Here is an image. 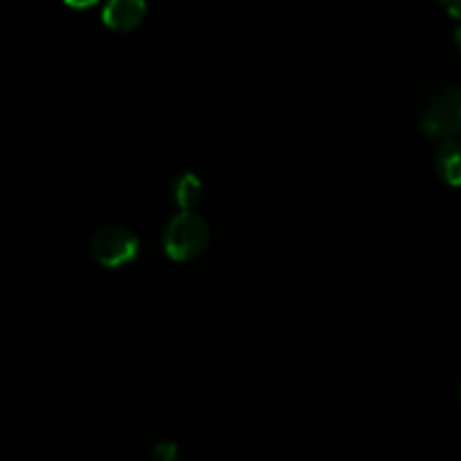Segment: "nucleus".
Masks as SVG:
<instances>
[{"label": "nucleus", "mask_w": 461, "mask_h": 461, "mask_svg": "<svg viewBox=\"0 0 461 461\" xmlns=\"http://www.w3.org/2000/svg\"><path fill=\"white\" fill-rule=\"evenodd\" d=\"M459 401H461V387H459Z\"/></svg>", "instance_id": "9b49d317"}, {"label": "nucleus", "mask_w": 461, "mask_h": 461, "mask_svg": "<svg viewBox=\"0 0 461 461\" xmlns=\"http://www.w3.org/2000/svg\"><path fill=\"white\" fill-rule=\"evenodd\" d=\"M176 446L170 441H161L154 447V459L157 461H175L176 459Z\"/></svg>", "instance_id": "0eeeda50"}, {"label": "nucleus", "mask_w": 461, "mask_h": 461, "mask_svg": "<svg viewBox=\"0 0 461 461\" xmlns=\"http://www.w3.org/2000/svg\"><path fill=\"white\" fill-rule=\"evenodd\" d=\"M172 194L181 211H193L203 197V184L197 175H181L172 184Z\"/></svg>", "instance_id": "423d86ee"}, {"label": "nucleus", "mask_w": 461, "mask_h": 461, "mask_svg": "<svg viewBox=\"0 0 461 461\" xmlns=\"http://www.w3.org/2000/svg\"><path fill=\"white\" fill-rule=\"evenodd\" d=\"M434 170L450 188H461V143L443 140L434 154Z\"/></svg>", "instance_id": "39448f33"}, {"label": "nucleus", "mask_w": 461, "mask_h": 461, "mask_svg": "<svg viewBox=\"0 0 461 461\" xmlns=\"http://www.w3.org/2000/svg\"><path fill=\"white\" fill-rule=\"evenodd\" d=\"M64 3L68 7H73V10H88V7H93L100 0H64Z\"/></svg>", "instance_id": "1a4fd4ad"}, {"label": "nucleus", "mask_w": 461, "mask_h": 461, "mask_svg": "<svg viewBox=\"0 0 461 461\" xmlns=\"http://www.w3.org/2000/svg\"><path fill=\"white\" fill-rule=\"evenodd\" d=\"M208 224L197 212L184 211L172 217L163 233V249L176 263H188L197 258L208 245Z\"/></svg>", "instance_id": "f257e3e1"}, {"label": "nucleus", "mask_w": 461, "mask_h": 461, "mask_svg": "<svg viewBox=\"0 0 461 461\" xmlns=\"http://www.w3.org/2000/svg\"><path fill=\"white\" fill-rule=\"evenodd\" d=\"M139 238L125 226H106L95 233L91 242V254L102 267L118 269L134 263L139 256Z\"/></svg>", "instance_id": "7ed1b4c3"}, {"label": "nucleus", "mask_w": 461, "mask_h": 461, "mask_svg": "<svg viewBox=\"0 0 461 461\" xmlns=\"http://www.w3.org/2000/svg\"><path fill=\"white\" fill-rule=\"evenodd\" d=\"M455 43H456V48H459V52H461V25L456 28V32H455Z\"/></svg>", "instance_id": "9d476101"}, {"label": "nucleus", "mask_w": 461, "mask_h": 461, "mask_svg": "<svg viewBox=\"0 0 461 461\" xmlns=\"http://www.w3.org/2000/svg\"><path fill=\"white\" fill-rule=\"evenodd\" d=\"M438 3H441V7L446 10L447 16L461 19V0H438Z\"/></svg>", "instance_id": "6e6552de"}, {"label": "nucleus", "mask_w": 461, "mask_h": 461, "mask_svg": "<svg viewBox=\"0 0 461 461\" xmlns=\"http://www.w3.org/2000/svg\"><path fill=\"white\" fill-rule=\"evenodd\" d=\"M420 130L432 139L450 140L461 134V88L450 86L437 93L420 113Z\"/></svg>", "instance_id": "f03ea898"}, {"label": "nucleus", "mask_w": 461, "mask_h": 461, "mask_svg": "<svg viewBox=\"0 0 461 461\" xmlns=\"http://www.w3.org/2000/svg\"><path fill=\"white\" fill-rule=\"evenodd\" d=\"M145 0H109L102 10V23L113 32H131L145 19Z\"/></svg>", "instance_id": "20e7f679"}]
</instances>
